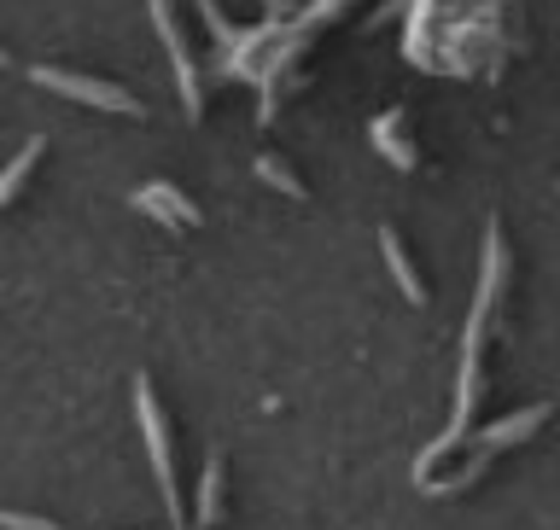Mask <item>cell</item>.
<instances>
[{
  "mask_svg": "<svg viewBox=\"0 0 560 530\" xmlns=\"http://www.w3.org/2000/svg\"><path fill=\"white\" fill-rule=\"evenodd\" d=\"M135 414H140V437H147V455H152L158 490H164V507H170L175 530H187V525H182V496H175V467H170V432H164V414H158L152 385L140 379V374H135Z\"/></svg>",
  "mask_w": 560,
  "mask_h": 530,
  "instance_id": "1",
  "label": "cell"
},
{
  "mask_svg": "<svg viewBox=\"0 0 560 530\" xmlns=\"http://www.w3.org/2000/svg\"><path fill=\"white\" fill-rule=\"evenodd\" d=\"M30 76L42 82L47 94H65V99H77V105H100V111H117V117H140V99L129 94V87H117V82L77 76V70H52V64H35Z\"/></svg>",
  "mask_w": 560,
  "mask_h": 530,
  "instance_id": "2",
  "label": "cell"
},
{
  "mask_svg": "<svg viewBox=\"0 0 560 530\" xmlns=\"http://www.w3.org/2000/svg\"><path fill=\"white\" fill-rule=\"evenodd\" d=\"M147 7H152V24H158V35H164V47H170V70H175V87H182V111H187V122H199L205 117V94H199V70H192V59H187L182 24H175V7L170 0H147Z\"/></svg>",
  "mask_w": 560,
  "mask_h": 530,
  "instance_id": "3",
  "label": "cell"
},
{
  "mask_svg": "<svg viewBox=\"0 0 560 530\" xmlns=\"http://www.w3.org/2000/svg\"><path fill=\"white\" fill-rule=\"evenodd\" d=\"M129 204L140 210V216H152L164 234H187V227H199V210H192V199H187L182 187H170V181H147Z\"/></svg>",
  "mask_w": 560,
  "mask_h": 530,
  "instance_id": "4",
  "label": "cell"
},
{
  "mask_svg": "<svg viewBox=\"0 0 560 530\" xmlns=\"http://www.w3.org/2000/svg\"><path fill=\"white\" fill-rule=\"evenodd\" d=\"M380 251H385V269H392V280H397V292L409 297V304H427V286H420L415 262H409V251H402L397 227H380Z\"/></svg>",
  "mask_w": 560,
  "mask_h": 530,
  "instance_id": "5",
  "label": "cell"
},
{
  "mask_svg": "<svg viewBox=\"0 0 560 530\" xmlns=\"http://www.w3.org/2000/svg\"><path fill=\"white\" fill-rule=\"evenodd\" d=\"M542 420H549V409H542V402H537V409L508 414L502 426H490V432L479 437V449H485V455H497V449H508V444H520V437H532V432L542 426Z\"/></svg>",
  "mask_w": 560,
  "mask_h": 530,
  "instance_id": "6",
  "label": "cell"
},
{
  "mask_svg": "<svg viewBox=\"0 0 560 530\" xmlns=\"http://www.w3.org/2000/svg\"><path fill=\"white\" fill-rule=\"evenodd\" d=\"M368 140H374V146H380L385 157H392L397 169H415V146L402 140V117H397V111H385V117L368 122Z\"/></svg>",
  "mask_w": 560,
  "mask_h": 530,
  "instance_id": "7",
  "label": "cell"
},
{
  "mask_svg": "<svg viewBox=\"0 0 560 530\" xmlns=\"http://www.w3.org/2000/svg\"><path fill=\"white\" fill-rule=\"evenodd\" d=\"M42 152H47V140H42V134H30L24 146H18V157H12L7 169H0V204H12V199H18V187L30 181V169L42 164Z\"/></svg>",
  "mask_w": 560,
  "mask_h": 530,
  "instance_id": "8",
  "label": "cell"
},
{
  "mask_svg": "<svg viewBox=\"0 0 560 530\" xmlns=\"http://www.w3.org/2000/svg\"><path fill=\"white\" fill-rule=\"evenodd\" d=\"M217 496H222V461L210 455V461H205V484H199V530L222 519L217 514Z\"/></svg>",
  "mask_w": 560,
  "mask_h": 530,
  "instance_id": "9",
  "label": "cell"
},
{
  "mask_svg": "<svg viewBox=\"0 0 560 530\" xmlns=\"http://www.w3.org/2000/svg\"><path fill=\"white\" fill-rule=\"evenodd\" d=\"M257 175H262L269 187H280L287 199H304V181H298V175H292L287 164H280V157H269V152H262V157H257Z\"/></svg>",
  "mask_w": 560,
  "mask_h": 530,
  "instance_id": "10",
  "label": "cell"
},
{
  "mask_svg": "<svg viewBox=\"0 0 560 530\" xmlns=\"http://www.w3.org/2000/svg\"><path fill=\"white\" fill-rule=\"evenodd\" d=\"M0 530H65V525H52V519H30V514H7V507H0Z\"/></svg>",
  "mask_w": 560,
  "mask_h": 530,
  "instance_id": "11",
  "label": "cell"
},
{
  "mask_svg": "<svg viewBox=\"0 0 560 530\" xmlns=\"http://www.w3.org/2000/svg\"><path fill=\"white\" fill-rule=\"evenodd\" d=\"M0 70H12V59H7V47H0Z\"/></svg>",
  "mask_w": 560,
  "mask_h": 530,
  "instance_id": "12",
  "label": "cell"
}]
</instances>
